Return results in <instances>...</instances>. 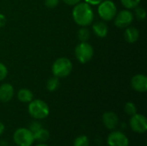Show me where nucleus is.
Instances as JSON below:
<instances>
[{
  "mask_svg": "<svg viewBox=\"0 0 147 146\" xmlns=\"http://www.w3.org/2000/svg\"><path fill=\"white\" fill-rule=\"evenodd\" d=\"M122 4L127 9H134L139 5L141 0H121Z\"/></svg>",
  "mask_w": 147,
  "mask_h": 146,
  "instance_id": "nucleus-21",
  "label": "nucleus"
},
{
  "mask_svg": "<svg viewBox=\"0 0 147 146\" xmlns=\"http://www.w3.org/2000/svg\"><path fill=\"white\" fill-rule=\"evenodd\" d=\"M59 3V0H45V5L49 8V9H53L55 8Z\"/></svg>",
  "mask_w": 147,
  "mask_h": 146,
  "instance_id": "nucleus-25",
  "label": "nucleus"
},
{
  "mask_svg": "<svg viewBox=\"0 0 147 146\" xmlns=\"http://www.w3.org/2000/svg\"><path fill=\"white\" fill-rule=\"evenodd\" d=\"M73 19L80 26L85 27L92 22L94 14L90 5L87 3H78L72 11Z\"/></svg>",
  "mask_w": 147,
  "mask_h": 146,
  "instance_id": "nucleus-1",
  "label": "nucleus"
},
{
  "mask_svg": "<svg viewBox=\"0 0 147 146\" xmlns=\"http://www.w3.org/2000/svg\"><path fill=\"white\" fill-rule=\"evenodd\" d=\"M85 3H89V4H92V5H97L100 3H102L103 0H84Z\"/></svg>",
  "mask_w": 147,
  "mask_h": 146,
  "instance_id": "nucleus-26",
  "label": "nucleus"
},
{
  "mask_svg": "<svg viewBox=\"0 0 147 146\" xmlns=\"http://www.w3.org/2000/svg\"><path fill=\"white\" fill-rule=\"evenodd\" d=\"M7 74H8V71L6 66L2 63H0V81L3 80L6 77Z\"/></svg>",
  "mask_w": 147,
  "mask_h": 146,
  "instance_id": "nucleus-24",
  "label": "nucleus"
},
{
  "mask_svg": "<svg viewBox=\"0 0 147 146\" xmlns=\"http://www.w3.org/2000/svg\"><path fill=\"white\" fill-rule=\"evenodd\" d=\"M89 145H90L89 138L85 135H81L77 137L73 142V146H89Z\"/></svg>",
  "mask_w": 147,
  "mask_h": 146,
  "instance_id": "nucleus-18",
  "label": "nucleus"
},
{
  "mask_svg": "<svg viewBox=\"0 0 147 146\" xmlns=\"http://www.w3.org/2000/svg\"><path fill=\"white\" fill-rule=\"evenodd\" d=\"M34 140H37L39 143H45L49 139L50 133L47 129H44L42 127L34 133Z\"/></svg>",
  "mask_w": 147,
  "mask_h": 146,
  "instance_id": "nucleus-16",
  "label": "nucleus"
},
{
  "mask_svg": "<svg viewBox=\"0 0 147 146\" xmlns=\"http://www.w3.org/2000/svg\"><path fill=\"white\" fill-rule=\"evenodd\" d=\"M95 34L101 38H103L108 34V26L103 22H96L92 26Z\"/></svg>",
  "mask_w": 147,
  "mask_h": 146,
  "instance_id": "nucleus-14",
  "label": "nucleus"
},
{
  "mask_svg": "<svg viewBox=\"0 0 147 146\" xmlns=\"http://www.w3.org/2000/svg\"><path fill=\"white\" fill-rule=\"evenodd\" d=\"M117 9L115 4L110 0H103L99 3L98 14L104 21H111L116 15Z\"/></svg>",
  "mask_w": 147,
  "mask_h": 146,
  "instance_id": "nucleus-5",
  "label": "nucleus"
},
{
  "mask_svg": "<svg viewBox=\"0 0 147 146\" xmlns=\"http://www.w3.org/2000/svg\"><path fill=\"white\" fill-rule=\"evenodd\" d=\"M78 37L82 42H86L90 38V31L88 30V28H82L78 32Z\"/></svg>",
  "mask_w": 147,
  "mask_h": 146,
  "instance_id": "nucleus-19",
  "label": "nucleus"
},
{
  "mask_svg": "<svg viewBox=\"0 0 147 146\" xmlns=\"http://www.w3.org/2000/svg\"><path fill=\"white\" fill-rule=\"evenodd\" d=\"M35 146H49L48 145H47L46 143H39L38 145H36Z\"/></svg>",
  "mask_w": 147,
  "mask_h": 146,
  "instance_id": "nucleus-30",
  "label": "nucleus"
},
{
  "mask_svg": "<svg viewBox=\"0 0 147 146\" xmlns=\"http://www.w3.org/2000/svg\"><path fill=\"white\" fill-rule=\"evenodd\" d=\"M131 85L134 90L144 93L147 90V77L142 74L135 75L131 80Z\"/></svg>",
  "mask_w": 147,
  "mask_h": 146,
  "instance_id": "nucleus-10",
  "label": "nucleus"
},
{
  "mask_svg": "<svg viewBox=\"0 0 147 146\" xmlns=\"http://www.w3.org/2000/svg\"><path fill=\"white\" fill-rule=\"evenodd\" d=\"M109 146H128L129 139L125 133L121 131H113L107 138Z\"/></svg>",
  "mask_w": 147,
  "mask_h": 146,
  "instance_id": "nucleus-8",
  "label": "nucleus"
},
{
  "mask_svg": "<svg viewBox=\"0 0 147 146\" xmlns=\"http://www.w3.org/2000/svg\"><path fill=\"white\" fill-rule=\"evenodd\" d=\"M53 73L57 77H65L70 75L72 70V65L67 58H59L53 65Z\"/></svg>",
  "mask_w": 147,
  "mask_h": 146,
  "instance_id": "nucleus-4",
  "label": "nucleus"
},
{
  "mask_svg": "<svg viewBox=\"0 0 147 146\" xmlns=\"http://www.w3.org/2000/svg\"><path fill=\"white\" fill-rule=\"evenodd\" d=\"M14 96V89L9 83H3L0 86V101L2 102H9Z\"/></svg>",
  "mask_w": 147,
  "mask_h": 146,
  "instance_id": "nucleus-12",
  "label": "nucleus"
},
{
  "mask_svg": "<svg viewBox=\"0 0 147 146\" xmlns=\"http://www.w3.org/2000/svg\"><path fill=\"white\" fill-rule=\"evenodd\" d=\"M131 129L137 133H145L147 131V120L145 115L135 114L129 120Z\"/></svg>",
  "mask_w": 147,
  "mask_h": 146,
  "instance_id": "nucleus-7",
  "label": "nucleus"
},
{
  "mask_svg": "<svg viewBox=\"0 0 147 146\" xmlns=\"http://www.w3.org/2000/svg\"><path fill=\"white\" fill-rule=\"evenodd\" d=\"M63 1L69 5H75L80 2V0H63Z\"/></svg>",
  "mask_w": 147,
  "mask_h": 146,
  "instance_id": "nucleus-28",
  "label": "nucleus"
},
{
  "mask_svg": "<svg viewBox=\"0 0 147 146\" xmlns=\"http://www.w3.org/2000/svg\"><path fill=\"white\" fill-rule=\"evenodd\" d=\"M17 98L22 102L29 103L33 100V93L28 89H21L17 93Z\"/></svg>",
  "mask_w": 147,
  "mask_h": 146,
  "instance_id": "nucleus-15",
  "label": "nucleus"
},
{
  "mask_svg": "<svg viewBox=\"0 0 147 146\" xmlns=\"http://www.w3.org/2000/svg\"><path fill=\"white\" fill-rule=\"evenodd\" d=\"M94 50L91 45L87 42H81L76 46L75 49V55L78 60L82 63L85 64L89 62L93 57Z\"/></svg>",
  "mask_w": 147,
  "mask_h": 146,
  "instance_id": "nucleus-6",
  "label": "nucleus"
},
{
  "mask_svg": "<svg viewBox=\"0 0 147 146\" xmlns=\"http://www.w3.org/2000/svg\"><path fill=\"white\" fill-rule=\"evenodd\" d=\"M5 23H6V17L3 14H0V28L3 27Z\"/></svg>",
  "mask_w": 147,
  "mask_h": 146,
  "instance_id": "nucleus-27",
  "label": "nucleus"
},
{
  "mask_svg": "<svg viewBox=\"0 0 147 146\" xmlns=\"http://www.w3.org/2000/svg\"><path fill=\"white\" fill-rule=\"evenodd\" d=\"M134 20V15L131 11L124 9L116 14V17L115 20V24L116 27L123 28L128 27Z\"/></svg>",
  "mask_w": 147,
  "mask_h": 146,
  "instance_id": "nucleus-9",
  "label": "nucleus"
},
{
  "mask_svg": "<svg viewBox=\"0 0 147 146\" xmlns=\"http://www.w3.org/2000/svg\"><path fill=\"white\" fill-rule=\"evenodd\" d=\"M4 129H5V126H4V125L2 123V122H0V136L3 133V132H4Z\"/></svg>",
  "mask_w": 147,
  "mask_h": 146,
  "instance_id": "nucleus-29",
  "label": "nucleus"
},
{
  "mask_svg": "<svg viewBox=\"0 0 147 146\" xmlns=\"http://www.w3.org/2000/svg\"><path fill=\"white\" fill-rule=\"evenodd\" d=\"M103 125L109 130H115L119 125V118L114 112H106L102 115Z\"/></svg>",
  "mask_w": 147,
  "mask_h": 146,
  "instance_id": "nucleus-11",
  "label": "nucleus"
},
{
  "mask_svg": "<svg viewBox=\"0 0 147 146\" xmlns=\"http://www.w3.org/2000/svg\"><path fill=\"white\" fill-rule=\"evenodd\" d=\"M13 141L17 146H31L34 142V133L28 128L20 127L15 131Z\"/></svg>",
  "mask_w": 147,
  "mask_h": 146,
  "instance_id": "nucleus-3",
  "label": "nucleus"
},
{
  "mask_svg": "<svg viewBox=\"0 0 147 146\" xmlns=\"http://www.w3.org/2000/svg\"><path fill=\"white\" fill-rule=\"evenodd\" d=\"M135 15L139 20H144L146 15V9L142 7H135Z\"/></svg>",
  "mask_w": 147,
  "mask_h": 146,
  "instance_id": "nucleus-22",
  "label": "nucleus"
},
{
  "mask_svg": "<svg viewBox=\"0 0 147 146\" xmlns=\"http://www.w3.org/2000/svg\"><path fill=\"white\" fill-rule=\"evenodd\" d=\"M124 109H125V112H126L128 115H130V116H132V115L137 114V108H136V106H135V104H134V102H127V103L125 104Z\"/></svg>",
  "mask_w": 147,
  "mask_h": 146,
  "instance_id": "nucleus-20",
  "label": "nucleus"
},
{
  "mask_svg": "<svg viewBox=\"0 0 147 146\" xmlns=\"http://www.w3.org/2000/svg\"><path fill=\"white\" fill-rule=\"evenodd\" d=\"M40 128H42V126H41V124H40V122H38V121H33V122H31L30 125H29V127H28V129H29L33 133H36V132H37L38 130H40Z\"/></svg>",
  "mask_w": 147,
  "mask_h": 146,
  "instance_id": "nucleus-23",
  "label": "nucleus"
},
{
  "mask_svg": "<svg viewBox=\"0 0 147 146\" xmlns=\"http://www.w3.org/2000/svg\"><path fill=\"white\" fill-rule=\"evenodd\" d=\"M59 85V77H57L54 76V77H51V78L48 79V81L47 83V89L49 91L53 92V91H55L58 89Z\"/></svg>",
  "mask_w": 147,
  "mask_h": 146,
  "instance_id": "nucleus-17",
  "label": "nucleus"
},
{
  "mask_svg": "<svg viewBox=\"0 0 147 146\" xmlns=\"http://www.w3.org/2000/svg\"><path fill=\"white\" fill-rule=\"evenodd\" d=\"M28 110L30 116L35 120H43L47 118L50 112L48 105L40 99L32 100L29 102Z\"/></svg>",
  "mask_w": 147,
  "mask_h": 146,
  "instance_id": "nucleus-2",
  "label": "nucleus"
},
{
  "mask_svg": "<svg viewBox=\"0 0 147 146\" xmlns=\"http://www.w3.org/2000/svg\"><path fill=\"white\" fill-rule=\"evenodd\" d=\"M124 37H125V40L128 43H134L138 40V39L140 37V32L136 28L130 27L126 29Z\"/></svg>",
  "mask_w": 147,
  "mask_h": 146,
  "instance_id": "nucleus-13",
  "label": "nucleus"
}]
</instances>
